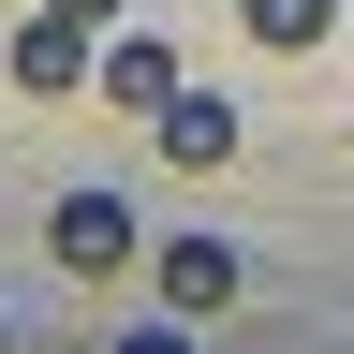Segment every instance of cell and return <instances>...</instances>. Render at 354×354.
Instances as JSON below:
<instances>
[{"instance_id":"obj_7","label":"cell","mask_w":354,"mask_h":354,"mask_svg":"<svg viewBox=\"0 0 354 354\" xmlns=\"http://www.w3.org/2000/svg\"><path fill=\"white\" fill-rule=\"evenodd\" d=\"M59 15H88V30H118V15H133V0H59Z\"/></svg>"},{"instance_id":"obj_6","label":"cell","mask_w":354,"mask_h":354,"mask_svg":"<svg viewBox=\"0 0 354 354\" xmlns=\"http://www.w3.org/2000/svg\"><path fill=\"white\" fill-rule=\"evenodd\" d=\"M236 30L295 59V44H325V30H339V0H236Z\"/></svg>"},{"instance_id":"obj_4","label":"cell","mask_w":354,"mask_h":354,"mask_svg":"<svg viewBox=\"0 0 354 354\" xmlns=\"http://www.w3.org/2000/svg\"><path fill=\"white\" fill-rule=\"evenodd\" d=\"M148 266H162V310H192V325L236 310V236H162Z\"/></svg>"},{"instance_id":"obj_3","label":"cell","mask_w":354,"mask_h":354,"mask_svg":"<svg viewBox=\"0 0 354 354\" xmlns=\"http://www.w3.org/2000/svg\"><path fill=\"white\" fill-rule=\"evenodd\" d=\"M88 59H104V30H88V15H59V0H44V15L15 30V88H30V104H59V88H88Z\"/></svg>"},{"instance_id":"obj_5","label":"cell","mask_w":354,"mask_h":354,"mask_svg":"<svg viewBox=\"0 0 354 354\" xmlns=\"http://www.w3.org/2000/svg\"><path fill=\"white\" fill-rule=\"evenodd\" d=\"M162 162L177 177H221V162H236V104H221V88H177V104H162Z\"/></svg>"},{"instance_id":"obj_8","label":"cell","mask_w":354,"mask_h":354,"mask_svg":"<svg viewBox=\"0 0 354 354\" xmlns=\"http://www.w3.org/2000/svg\"><path fill=\"white\" fill-rule=\"evenodd\" d=\"M339 30H354V0H339Z\"/></svg>"},{"instance_id":"obj_2","label":"cell","mask_w":354,"mask_h":354,"mask_svg":"<svg viewBox=\"0 0 354 354\" xmlns=\"http://www.w3.org/2000/svg\"><path fill=\"white\" fill-rule=\"evenodd\" d=\"M88 88H104L118 118H162L192 74H177V44H162V30H133V15H118V30H104V59H88Z\"/></svg>"},{"instance_id":"obj_1","label":"cell","mask_w":354,"mask_h":354,"mask_svg":"<svg viewBox=\"0 0 354 354\" xmlns=\"http://www.w3.org/2000/svg\"><path fill=\"white\" fill-rule=\"evenodd\" d=\"M44 251H59L74 281H118V266H148V221H133L118 192H59L44 207Z\"/></svg>"}]
</instances>
